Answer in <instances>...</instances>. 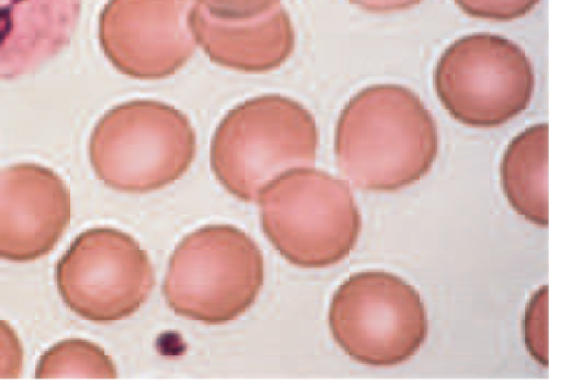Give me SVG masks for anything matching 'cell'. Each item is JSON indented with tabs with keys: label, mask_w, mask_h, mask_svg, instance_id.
Segmentation results:
<instances>
[{
	"label": "cell",
	"mask_w": 561,
	"mask_h": 386,
	"mask_svg": "<svg viewBox=\"0 0 561 386\" xmlns=\"http://www.w3.org/2000/svg\"><path fill=\"white\" fill-rule=\"evenodd\" d=\"M195 152L196 136L187 116L153 100L117 107L92 144V160L101 179L128 193L172 184L187 171Z\"/></svg>",
	"instance_id": "cell-6"
},
{
	"label": "cell",
	"mask_w": 561,
	"mask_h": 386,
	"mask_svg": "<svg viewBox=\"0 0 561 386\" xmlns=\"http://www.w3.org/2000/svg\"><path fill=\"white\" fill-rule=\"evenodd\" d=\"M549 127L539 123L520 132L507 145L501 161L503 192L510 205L540 227L549 223Z\"/></svg>",
	"instance_id": "cell-13"
},
{
	"label": "cell",
	"mask_w": 561,
	"mask_h": 386,
	"mask_svg": "<svg viewBox=\"0 0 561 386\" xmlns=\"http://www.w3.org/2000/svg\"><path fill=\"white\" fill-rule=\"evenodd\" d=\"M264 281V260L255 241L232 225H206L174 249L163 296L178 315L221 325L243 315Z\"/></svg>",
	"instance_id": "cell-4"
},
{
	"label": "cell",
	"mask_w": 561,
	"mask_h": 386,
	"mask_svg": "<svg viewBox=\"0 0 561 386\" xmlns=\"http://www.w3.org/2000/svg\"><path fill=\"white\" fill-rule=\"evenodd\" d=\"M213 14L244 19L259 15L279 4V0H194Z\"/></svg>",
	"instance_id": "cell-18"
},
{
	"label": "cell",
	"mask_w": 561,
	"mask_h": 386,
	"mask_svg": "<svg viewBox=\"0 0 561 386\" xmlns=\"http://www.w3.org/2000/svg\"><path fill=\"white\" fill-rule=\"evenodd\" d=\"M354 5L373 13H392L410 9L422 0H348Z\"/></svg>",
	"instance_id": "cell-19"
},
{
	"label": "cell",
	"mask_w": 561,
	"mask_h": 386,
	"mask_svg": "<svg viewBox=\"0 0 561 386\" xmlns=\"http://www.w3.org/2000/svg\"><path fill=\"white\" fill-rule=\"evenodd\" d=\"M468 15L490 21H512L529 13L540 0H454Z\"/></svg>",
	"instance_id": "cell-16"
},
{
	"label": "cell",
	"mask_w": 561,
	"mask_h": 386,
	"mask_svg": "<svg viewBox=\"0 0 561 386\" xmlns=\"http://www.w3.org/2000/svg\"><path fill=\"white\" fill-rule=\"evenodd\" d=\"M319 143L316 121L297 101L264 94L230 110L215 129L210 167L231 195L255 202L279 175L312 167Z\"/></svg>",
	"instance_id": "cell-2"
},
{
	"label": "cell",
	"mask_w": 561,
	"mask_h": 386,
	"mask_svg": "<svg viewBox=\"0 0 561 386\" xmlns=\"http://www.w3.org/2000/svg\"><path fill=\"white\" fill-rule=\"evenodd\" d=\"M70 204L59 182L37 168L0 177V259L32 262L47 256L70 222Z\"/></svg>",
	"instance_id": "cell-10"
},
{
	"label": "cell",
	"mask_w": 561,
	"mask_h": 386,
	"mask_svg": "<svg viewBox=\"0 0 561 386\" xmlns=\"http://www.w3.org/2000/svg\"><path fill=\"white\" fill-rule=\"evenodd\" d=\"M58 293L77 316L108 323L135 314L148 299L154 271L129 234L107 226L80 232L55 269Z\"/></svg>",
	"instance_id": "cell-8"
},
{
	"label": "cell",
	"mask_w": 561,
	"mask_h": 386,
	"mask_svg": "<svg viewBox=\"0 0 561 386\" xmlns=\"http://www.w3.org/2000/svg\"><path fill=\"white\" fill-rule=\"evenodd\" d=\"M83 0H0V82L33 75L71 43Z\"/></svg>",
	"instance_id": "cell-12"
},
{
	"label": "cell",
	"mask_w": 561,
	"mask_h": 386,
	"mask_svg": "<svg viewBox=\"0 0 561 386\" xmlns=\"http://www.w3.org/2000/svg\"><path fill=\"white\" fill-rule=\"evenodd\" d=\"M524 338L530 355L541 365L548 366V285L541 286L528 302Z\"/></svg>",
	"instance_id": "cell-15"
},
{
	"label": "cell",
	"mask_w": 561,
	"mask_h": 386,
	"mask_svg": "<svg viewBox=\"0 0 561 386\" xmlns=\"http://www.w3.org/2000/svg\"><path fill=\"white\" fill-rule=\"evenodd\" d=\"M116 365L99 344L80 338L64 339L38 359L36 378H116Z\"/></svg>",
	"instance_id": "cell-14"
},
{
	"label": "cell",
	"mask_w": 561,
	"mask_h": 386,
	"mask_svg": "<svg viewBox=\"0 0 561 386\" xmlns=\"http://www.w3.org/2000/svg\"><path fill=\"white\" fill-rule=\"evenodd\" d=\"M329 328L336 344L354 361L390 367L410 360L423 345L428 318L417 290L383 270L348 276L329 306Z\"/></svg>",
	"instance_id": "cell-5"
},
{
	"label": "cell",
	"mask_w": 561,
	"mask_h": 386,
	"mask_svg": "<svg viewBox=\"0 0 561 386\" xmlns=\"http://www.w3.org/2000/svg\"><path fill=\"white\" fill-rule=\"evenodd\" d=\"M434 88L457 122L478 128L503 125L529 105L535 71L524 49L489 33L462 36L440 55Z\"/></svg>",
	"instance_id": "cell-7"
},
{
	"label": "cell",
	"mask_w": 561,
	"mask_h": 386,
	"mask_svg": "<svg viewBox=\"0 0 561 386\" xmlns=\"http://www.w3.org/2000/svg\"><path fill=\"white\" fill-rule=\"evenodd\" d=\"M24 367V348L15 329L0 318V378H18Z\"/></svg>",
	"instance_id": "cell-17"
},
{
	"label": "cell",
	"mask_w": 561,
	"mask_h": 386,
	"mask_svg": "<svg viewBox=\"0 0 561 386\" xmlns=\"http://www.w3.org/2000/svg\"><path fill=\"white\" fill-rule=\"evenodd\" d=\"M191 25L196 43L211 61L242 72L278 68L295 45L290 18L280 4L255 16L231 19L193 2Z\"/></svg>",
	"instance_id": "cell-11"
},
{
	"label": "cell",
	"mask_w": 561,
	"mask_h": 386,
	"mask_svg": "<svg viewBox=\"0 0 561 386\" xmlns=\"http://www.w3.org/2000/svg\"><path fill=\"white\" fill-rule=\"evenodd\" d=\"M263 231L289 263L319 269L336 264L355 247L360 215L348 184L305 167L271 182L259 197Z\"/></svg>",
	"instance_id": "cell-3"
},
{
	"label": "cell",
	"mask_w": 561,
	"mask_h": 386,
	"mask_svg": "<svg viewBox=\"0 0 561 386\" xmlns=\"http://www.w3.org/2000/svg\"><path fill=\"white\" fill-rule=\"evenodd\" d=\"M192 0H110L102 11V44L125 75L162 79L192 57Z\"/></svg>",
	"instance_id": "cell-9"
},
{
	"label": "cell",
	"mask_w": 561,
	"mask_h": 386,
	"mask_svg": "<svg viewBox=\"0 0 561 386\" xmlns=\"http://www.w3.org/2000/svg\"><path fill=\"white\" fill-rule=\"evenodd\" d=\"M340 172L354 186L393 192L428 173L438 154L435 120L411 89L379 83L357 92L335 128Z\"/></svg>",
	"instance_id": "cell-1"
}]
</instances>
